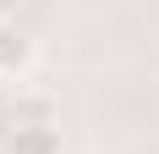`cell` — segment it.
<instances>
[{
  "label": "cell",
  "mask_w": 159,
  "mask_h": 154,
  "mask_svg": "<svg viewBox=\"0 0 159 154\" xmlns=\"http://www.w3.org/2000/svg\"><path fill=\"white\" fill-rule=\"evenodd\" d=\"M0 127H6V154H61L55 121H0Z\"/></svg>",
  "instance_id": "cell-1"
},
{
  "label": "cell",
  "mask_w": 159,
  "mask_h": 154,
  "mask_svg": "<svg viewBox=\"0 0 159 154\" xmlns=\"http://www.w3.org/2000/svg\"><path fill=\"white\" fill-rule=\"evenodd\" d=\"M28 66H33V39L16 28V22L0 28V77H22Z\"/></svg>",
  "instance_id": "cell-2"
},
{
  "label": "cell",
  "mask_w": 159,
  "mask_h": 154,
  "mask_svg": "<svg viewBox=\"0 0 159 154\" xmlns=\"http://www.w3.org/2000/svg\"><path fill=\"white\" fill-rule=\"evenodd\" d=\"M11 17H16V0H0V28H11Z\"/></svg>",
  "instance_id": "cell-3"
}]
</instances>
